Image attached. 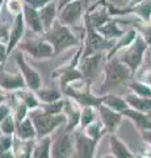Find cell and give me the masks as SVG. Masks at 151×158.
<instances>
[{
	"label": "cell",
	"instance_id": "24",
	"mask_svg": "<svg viewBox=\"0 0 151 158\" xmlns=\"http://www.w3.org/2000/svg\"><path fill=\"white\" fill-rule=\"evenodd\" d=\"M142 2H145V0H129V3H128L126 7H134V6H137V4L142 3Z\"/></svg>",
	"mask_w": 151,
	"mask_h": 158
},
{
	"label": "cell",
	"instance_id": "28",
	"mask_svg": "<svg viewBox=\"0 0 151 158\" xmlns=\"http://www.w3.org/2000/svg\"><path fill=\"white\" fill-rule=\"evenodd\" d=\"M147 115H149V117H150V120H151V111H150V112H147Z\"/></svg>",
	"mask_w": 151,
	"mask_h": 158
},
{
	"label": "cell",
	"instance_id": "17",
	"mask_svg": "<svg viewBox=\"0 0 151 158\" xmlns=\"http://www.w3.org/2000/svg\"><path fill=\"white\" fill-rule=\"evenodd\" d=\"M0 85L4 88H16L22 86V77L18 74V75H11V74H6L2 73L0 74Z\"/></svg>",
	"mask_w": 151,
	"mask_h": 158
},
{
	"label": "cell",
	"instance_id": "27",
	"mask_svg": "<svg viewBox=\"0 0 151 158\" xmlns=\"http://www.w3.org/2000/svg\"><path fill=\"white\" fill-rule=\"evenodd\" d=\"M4 2H6V0H0V11H2V7L4 6Z\"/></svg>",
	"mask_w": 151,
	"mask_h": 158
},
{
	"label": "cell",
	"instance_id": "30",
	"mask_svg": "<svg viewBox=\"0 0 151 158\" xmlns=\"http://www.w3.org/2000/svg\"><path fill=\"white\" fill-rule=\"evenodd\" d=\"M133 158H134V157H133ZM135 158H142V157H135Z\"/></svg>",
	"mask_w": 151,
	"mask_h": 158
},
{
	"label": "cell",
	"instance_id": "8",
	"mask_svg": "<svg viewBox=\"0 0 151 158\" xmlns=\"http://www.w3.org/2000/svg\"><path fill=\"white\" fill-rule=\"evenodd\" d=\"M22 16H24L25 25L30 29L33 33H36V34L45 33V28H43V24H42L41 17H40L38 9L25 4V6H24V11H22Z\"/></svg>",
	"mask_w": 151,
	"mask_h": 158
},
{
	"label": "cell",
	"instance_id": "26",
	"mask_svg": "<svg viewBox=\"0 0 151 158\" xmlns=\"http://www.w3.org/2000/svg\"><path fill=\"white\" fill-rule=\"evenodd\" d=\"M145 153H146V156H149V157L151 158V146H147V145H146V150H145Z\"/></svg>",
	"mask_w": 151,
	"mask_h": 158
},
{
	"label": "cell",
	"instance_id": "2",
	"mask_svg": "<svg viewBox=\"0 0 151 158\" xmlns=\"http://www.w3.org/2000/svg\"><path fill=\"white\" fill-rule=\"evenodd\" d=\"M42 36L51 44L55 54H59L63 50H66L71 46H75L80 42L79 38L76 37V34L72 32V29L63 25L59 20H57L53 24V27L49 31H46Z\"/></svg>",
	"mask_w": 151,
	"mask_h": 158
},
{
	"label": "cell",
	"instance_id": "19",
	"mask_svg": "<svg viewBox=\"0 0 151 158\" xmlns=\"http://www.w3.org/2000/svg\"><path fill=\"white\" fill-rule=\"evenodd\" d=\"M135 29L138 31V33L143 37V40L149 44V46H151V21L145 23L142 20H139V24H134Z\"/></svg>",
	"mask_w": 151,
	"mask_h": 158
},
{
	"label": "cell",
	"instance_id": "11",
	"mask_svg": "<svg viewBox=\"0 0 151 158\" xmlns=\"http://www.w3.org/2000/svg\"><path fill=\"white\" fill-rule=\"evenodd\" d=\"M122 115L128 117L129 120L137 128H139L141 131L151 128V120H150V117L146 112H142V111L134 110V108H131V107H128L122 112Z\"/></svg>",
	"mask_w": 151,
	"mask_h": 158
},
{
	"label": "cell",
	"instance_id": "25",
	"mask_svg": "<svg viewBox=\"0 0 151 158\" xmlns=\"http://www.w3.org/2000/svg\"><path fill=\"white\" fill-rule=\"evenodd\" d=\"M70 2H72V0H59V2H58V8H62L63 6H66V4Z\"/></svg>",
	"mask_w": 151,
	"mask_h": 158
},
{
	"label": "cell",
	"instance_id": "23",
	"mask_svg": "<svg viewBox=\"0 0 151 158\" xmlns=\"http://www.w3.org/2000/svg\"><path fill=\"white\" fill-rule=\"evenodd\" d=\"M8 56V49H7V44H4L0 41V62H3L6 57Z\"/></svg>",
	"mask_w": 151,
	"mask_h": 158
},
{
	"label": "cell",
	"instance_id": "7",
	"mask_svg": "<svg viewBox=\"0 0 151 158\" xmlns=\"http://www.w3.org/2000/svg\"><path fill=\"white\" fill-rule=\"evenodd\" d=\"M100 117H101V124L104 125L105 131L109 133H113L118 125L122 121V113L112 110L108 106H100Z\"/></svg>",
	"mask_w": 151,
	"mask_h": 158
},
{
	"label": "cell",
	"instance_id": "15",
	"mask_svg": "<svg viewBox=\"0 0 151 158\" xmlns=\"http://www.w3.org/2000/svg\"><path fill=\"white\" fill-rule=\"evenodd\" d=\"M110 148L113 157L116 158H133V153L130 152V149L125 145L124 141H121L117 137L110 138Z\"/></svg>",
	"mask_w": 151,
	"mask_h": 158
},
{
	"label": "cell",
	"instance_id": "5",
	"mask_svg": "<svg viewBox=\"0 0 151 158\" xmlns=\"http://www.w3.org/2000/svg\"><path fill=\"white\" fill-rule=\"evenodd\" d=\"M18 49L21 52L29 53L33 58L36 59H45L54 56V49H53L51 44L42 36V38L37 40H26L18 44Z\"/></svg>",
	"mask_w": 151,
	"mask_h": 158
},
{
	"label": "cell",
	"instance_id": "20",
	"mask_svg": "<svg viewBox=\"0 0 151 158\" xmlns=\"http://www.w3.org/2000/svg\"><path fill=\"white\" fill-rule=\"evenodd\" d=\"M6 6L9 13L13 15V16H17V15L22 13L25 3H24V0H7Z\"/></svg>",
	"mask_w": 151,
	"mask_h": 158
},
{
	"label": "cell",
	"instance_id": "6",
	"mask_svg": "<svg viewBox=\"0 0 151 158\" xmlns=\"http://www.w3.org/2000/svg\"><path fill=\"white\" fill-rule=\"evenodd\" d=\"M105 61V54L104 53H96L88 56L81 59V69L84 77H91L95 78L96 75H99V73L105 67L103 63Z\"/></svg>",
	"mask_w": 151,
	"mask_h": 158
},
{
	"label": "cell",
	"instance_id": "29",
	"mask_svg": "<svg viewBox=\"0 0 151 158\" xmlns=\"http://www.w3.org/2000/svg\"><path fill=\"white\" fill-rule=\"evenodd\" d=\"M142 158H150V157H149V156H145V157H142Z\"/></svg>",
	"mask_w": 151,
	"mask_h": 158
},
{
	"label": "cell",
	"instance_id": "16",
	"mask_svg": "<svg viewBox=\"0 0 151 158\" xmlns=\"http://www.w3.org/2000/svg\"><path fill=\"white\" fill-rule=\"evenodd\" d=\"M103 103L105 106H108L109 108H112V110H114L117 112H121V113H122L126 108L129 107V104H128V102H126L125 98H120L117 95H108V96H105L103 99Z\"/></svg>",
	"mask_w": 151,
	"mask_h": 158
},
{
	"label": "cell",
	"instance_id": "22",
	"mask_svg": "<svg viewBox=\"0 0 151 158\" xmlns=\"http://www.w3.org/2000/svg\"><path fill=\"white\" fill-rule=\"evenodd\" d=\"M142 141L147 146H151V128L142 131Z\"/></svg>",
	"mask_w": 151,
	"mask_h": 158
},
{
	"label": "cell",
	"instance_id": "1",
	"mask_svg": "<svg viewBox=\"0 0 151 158\" xmlns=\"http://www.w3.org/2000/svg\"><path fill=\"white\" fill-rule=\"evenodd\" d=\"M149 48H150L149 44L145 41L141 34H138L137 38L130 45L118 50L113 57H117L121 62L125 63L133 71V74H135L139 70V67L142 66V63L145 61V56L147 53Z\"/></svg>",
	"mask_w": 151,
	"mask_h": 158
},
{
	"label": "cell",
	"instance_id": "31",
	"mask_svg": "<svg viewBox=\"0 0 151 158\" xmlns=\"http://www.w3.org/2000/svg\"><path fill=\"white\" fill-rule=\"evenodd\" d=\"M150 50H151V46H150Z\"/></svg>",
	"mask_w": 151,
	"mask_h": 158
},
{
	"label": "cell",
	"instance_id": "10",
	"mask_svg": "<svg viewBox=\"0 0 151 158\" xmlns=\"http://www.w3.org/2000/svg\"><path fill=\"white\" fill-rule=\"evenodd\" d=\"M16 62H17V65L18 67H20V70L22 73V75L24 78L26 79V82H28V85L30 86L33 90H37L38 86H40V83H41V79H40V75L36 73V70L33 67H30L26 63L25 61V58H24L22 56V53L20 52V49H18V52L16 53Z\"/></svg>",
	"mask_w": 151,
	"mask_h": 158
},
{
	"label": "cell",
	"instance_id": "4",
	"mask_svg": "<svg viewBox=\"0 0 151 158\" xmlns=\"http://www.w3.org/2000/svg\"><path fill=\"white\" fill-rule=\"evenodd\" d=\"M105 70V87H117L125 83L133 75V71L122 63L117 57L108 58V62L104 67Z\"/></svg>",
	"mask_w": 151,
	"mask_h": 158
},
{
	"label": "cell",
	"instance_id": "14",
	"mask_svg": "<svg viewBox=\"0 0 151 158\" xmlns=\"http://www.w3.org/2000/svg\"><path fill=\"white\" fill-rule=\"evenodd\" d=\"M126 102H128L129 107L134 108V110L142 111V112H150L151 111V98H142L138 96L133 92H129L128 95L125 96Z\"/></svg>",
	"mask_w": 151,
	"mask_h": 158
},
{
	"label": "cell",
	"instance_id": "3",
	"mask_svg": "<svg viewBox=\"0 0 151 158\" xmlns=\"http://www.w3.org/2000/svg\"><path fill=\"white\" fill-rule=\"evenodd\" d=\"M89 3L91 0H72V2L67 3L58 11V20L63 25L71 29L79 27L88 9L91 8Z\"/></svg>",
	"mask_w": 151,
	"mask_h": 158
},
{
	"label": "cell",
	"instance_id": "12",
	"mask_svg": "<svg viewBox=\"0 0 151 158\" xmlns=\"http://www.w3.org/2000/svg\"><path fill=\"white\" fill-rule=\"evenodd\" d=\"M101 36H104L106 40H110V41H117L122 34L125 33V31L122 28H120L118 21L116 19L112 17L109 21H106L105 24H103L101 27H99L96 29Z\"/></svg>",
	"mask_w": 151,
	"mask_h": 158
},
{
	"label": "cell",
	"instance_id": "21",
	"mask_svg": "<svg viewBox=\"0 0 151 158\" xmlns=\"http://www.w3.org/2000/svg\"><path fill=\"white\" fill-rule=\"evenodd\" d=\"M53 0H24V3L28 4V6H30L36 9H41L42 7H45L46 4L51 3Z\"/></svg>",
	"mask_w": 151,
	"mask_h": 158
},
{
	"label": "cell",
	"instance_id": "18",
	"mask_svg": "<svg viewBox=\"0 0 151 158\" xmlns=\"http://www.w3.org/2000/svg\"><path fill=\"white\" fill-rule=\"evenodd\" d=\"M130 88V92L135 94L138 96H142V98H151V86H149L147 83H145L142 81H133L129 85Z\"/></svg>",
	"mask_w": 151,
	"mask_h": 158
},
{
	"label": "cell",
	"instance_id": "9",
	"mask_svg": "<svg viewBox=\"0 0 151 158\" xmlns=\"http://www.w3.org/2000/svg\"><path fill=\"white\" fill-rule=\"evenodd\" d=\"M25 27L26 25H25V21H24L22 13L14 16L13 24H12V29H11V34H9V41L7 44L8 54L21 42V40L24 37V33H25Z\"/></svg>",
	"mask_w": 151,
	"mask_h": 158
},
{
	"label": "cell",
	"instance_id": "13",
	"mask_svg": "<svg viewBox=\"0 0 151 158\" xmlns=\"http://www.w3.org/2000/svg\"><path fill=\"white\" fill-rule=\"evenodd\" d=\"M58 11H59L58 4H55L54 2L49 3V4H46L45 7L38 9V12H40V17H41L42 24H43V28H45V32L49 31V29L53 27V24L58 20Z\"/></svg>",
	"mask_w": 151,
	"mask_h": 158
}]
</instances>
